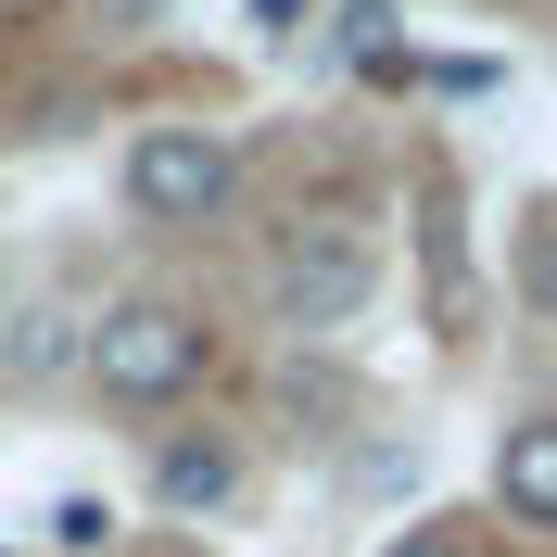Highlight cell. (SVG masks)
Returning a JSON list of instances; mask_svg holds the SVG:
<instances>
[{"mask_svg": "<svg viewBox=\"0 0 557 557\" xmlns=\"http://www.w3.org/2000/svg\"><path fill=\"white\" fill-rule=\"evenodd\" d=\"M76 381L102 393L114 418H177L215 381V317L190 305V292H114V305L89 317V368H76Z\"/></svg>", "mask_w": 557, "mask_h": 557, "instance_id": "6da1fadb", "label": "cell"}, {"mask_svg": "<svg viewBox=\"0 0 557 557\" xmlns=\"http://www.w3.org/2000/svg\"><path fill=\"white\" fill-rule=\"evenodd\" d=\"M368 305H381V215L368 203L278 215V242H267V317L278 330H292V343H330V330H355Z\"/></svg>", "mask_w": 557, "mask_h": 557, "instance_id": "7a4b0ae2", "label": "cell"}, {"mask_svg": "<svg viewBox=\"0 0 557 557\" xmlns=\"http://www.w3.org/2000/svg\"><path fill=\"white\" fill-rule=\"evenodd\" d=\"M114 203L139 215V228H215V215L242 203V152H228V127H139L127 152H114Z\"/></svg>", "mask_w": 557, "mask_h": 557, "instance_id": "3957f363", "label": "cell"}, {"mask_svg": "<svg viewBox=\"0 0 557 557\" xmlns=\"http://www.w3.org/2000/svg\"><path fill=\"white\" fill-rule=\"evenodd\" d=\"M139 482H152V507H165V520H215V507H242L253 456H242V431H228V418H190V406H177L165 431H152V456H139Z\"/></svg>", "mask_w": 557, "mask_h": 557, "instance_id": "277c9868", "label": "cell"}, {"mask_svg": "<svg viewBox=\"0 0 557 557\" xmlns=\"http://www.w3.org/2000/svg\"><path fill=\"white\" fill-rule=\"evenodd\" d=\"M494 507L520 532H557V406H532V418L494 431Z\"/></svg>", "mask_w": 557, "mask_h": 557, "instance_id": "5b68a950", "label": "cell"}, {"mask_svg": "<svg viewBox=\"0 0 557 557\" xmlns=\"http://www.w3.org/2000/svg\"><path fill=\"white\" fill-rule=\"evenodd\" d=\"M0 368H13V381H64V368H89V317H64V305H13Z\"/></svg>", "mask_w": 557, "mask_h": 557, "instance_id": "8992f818", "label": "cell"}, {"mask_svg": "<svg viewBox=\"0 0 557 557\" xmlns=\"http://www.w3.org/2000/svg\"><path fill=\"white\" fill-rule=\"evenodd\" d=\"M330 51H343V76H418V51H406V13H393V0H343V13H330Z\"/></svg>", "mask_w": 557, "mask_h": 557, "instance_id": "52a82bcc", "label": "cell"}, {"mask_svg": "<svg viewBox=\"0 0 557 557\" xmlns=\"http://www.w3.org/2000/svg\"><path fill=\"white\" fill-rule=\"evenodd\" d=\"M507 267H520V305L557 330V203H532V215H520V253H507Z\"/></svg>", "mask_w": 557, "mask_h": 557, "instance_id": "ba28073f", "label": "cell"}, {"mask_svg": "<svg viewBox=\"0 0 557 557\" xmlns=\"http://www.w3.org/2000/svg\"><path fill=\"white\" fill-rule=\"evenodd\" d=\"M381 557H482V520H456V507H418L406 532H381Z\"/></svg>", "mask_w": 557, "mask_h": 557, "instance_id": "9c48e42d", "label": "cell"}, {"mask_svg": "<svg viewBox=\"0 0 557 557\" xmlns=\"http://www.w3.org/2000/svg\"><path fill=\"white\" fill-rule=\"evenodd\" d=\"M51 545H64V557H102L114 545V507H102V494H64V507H51Z\"/></svg>", "mask_w": 557, "mask_h": 557, "instance_id": "30bf717a", "label": "cell"}, {"mask_svg": "<svg viewBox=\"0 0 557 557\" xmlns=\"http://www.w3.org/2000/svg\"><path fill=\"white\" fill-rule=\"evenodd\" d=\"M165 13H177V0H89V26H102V38H139V26H165Z\"/></svg>", "mask_w": 557, "mask_h": 557, "instance_id": "8fae6325", "label": "cell"}, {"mask_svg": "<svg viewBox=\"0 0 557 557\" xmlns=\"http://www.w3.org/2000/svg\"><path fill=\"white\" fill-rule=\"evenodd\" d=\"M253 38H305V0H253Z\"/></svg>", "mask_w": 557, "mask_h": 557, "instance_id": "7c38bea8", "label": "cell"}, {"mask_svg": "<svg viewBox=\"0 0 557 557\" xmlns=\"http://www.w3.org/2000/svg\"><path fill=\"white\" fill-rule=\"evenodd\" d=\"M0 330H13V267H0Z\"/></svg>", "mask_w": 557, "mask_h": 557, "instance_id": "4fadbf2b", "label": "cell"}]
</instances>
